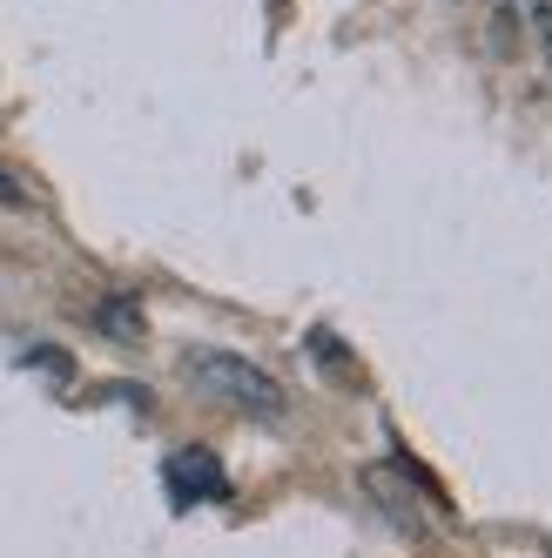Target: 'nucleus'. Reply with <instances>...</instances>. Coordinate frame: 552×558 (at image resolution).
<instances>
[{"instance_id": "f03ea898", "label": "nucleus", "mask_w": 552, "mask_h": 558, "mask_svg": "<svg viewBox=\"0 0 552 558\" xmlns=\"http://www.w3.org/2000/svg\"><path fill=\"white\" fill-rule=\"evenodd\" d=\"M169 485H176V498L189 505L195 492H203V498H223V492H229V477L216 471L209 451H176V458H169Z\"/></svg>"}, {"instance_id": "7ed1b4c3", "label": "nucleus", "mask_w": 552, "mask_h": 558, "mask_svg": "<svg viewBox=\"0 0 552 558\" xmlns=\"http://www.w3.org/2000/svg\"><path fill=\"white\" fill-rule=\"evenodd\" d=\"M0 209H27V189H21L8 169H0Z\"/></svg>"}, {"instance_id": "20e7f679", "label": "nucleus", "mask_w": 552, "mask_h": 558, "mask_svg": "<svg viewBox=\"0 0 552 558\" xmlns=\"http://www.w3.org/2000/svg\"><path fill=\"white\" fill-rule=\"evenodd\" d=\"M532 21H539V41H545V54H552V0H532Z\"/></svg>"}, {"instance_id": "f257e3e1", "label": "nucleus", "mask_w": 552, "mask_h": 558, "mask_svg": "<svg viewBox=\"0 0 552 558\" xmlns=\"http://www.w3.org/2000/svg\"><path fill=\"white\" fill-rule=\"evenodd\" d=\"M182 371L203 384V390L229 397L236 411L263 417V424H284V417H290V390L276 384L269 371H256L250 356H236V350H189V356H182Z\"/></svg>"}]
</instances>
